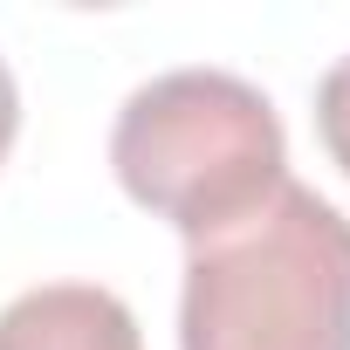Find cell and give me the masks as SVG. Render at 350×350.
Wrapping results in <instances>:
<instances>
[{
	"label": "cell",
	"mask_w": 350,
	"mask_h": 350,
	"mask_svg": "<svg viewBox=\"0 0 350 350\" xmlns=\"http://www.w3.org/2000/svg\"><path fill=\"white\" fill-rule=\"evenodd\" d=\"M179 350H350V220L288 179L247 220L193 241Z\"/></svg>",
	"instance_id": "1"
},
{
	"label": "cell",
	"mask_w": 350,
	"mask_h": 350,
	"mask_svg": "<svg viewBox=\"0 0 350 350\" xmlns=\"http://www.w3.org/2000/svg\"><path fill=\"white\" fill-rule=\"evenodd\" d=\"M117 186L186 234L206 241L288 186V137L275 103L234 69H165L137 83L110 131Z\"/></svg>",
	"instance_id": "2"
},
{
	"label": "cell",
	"mask_w": 350,
	"mask_h": 350,
	"mask_svg": "<svg viewBox=\"0 0 350 350\" xmlns=\"http://www.w3.org/2000/svg\"><path fill=\"white\" fill-rule=\"evenodd\" d=\"M0 350H144L124 295L96 282H42L0 309Z\"/></svg>",
	"instance_id": "3"
},
{
	"label": "cell",
	"mask_w": 350,
	"mask_h": 350,
	"mask_svg": "<svg viewBox=\"0 0 350 350\" xmlns=\"http://www.w3.org/2000/svg\"><path fill=\"white\" fill-rule=\"evenodd\" d=\"M316 131H323V151L343 165V179H350V55H336L329 76L316 83Z\"/></svg>",
	"instance_id": "4"
},
{
	"label": "cell",
	"mask_w": 350,
	"mask_h": 350,
	"mask_svg": "<svg viewBox=\"0 0 350 350\" xmlns=\"http://www.w3.org/2000/svg\"><path fill=\"white\" fill-rule=\"evenodd\" d=\"M21 131V90H14V69L0 62V165H8V144Z\"/></svg>",
	"instance_id": "5"
}]
</instances>
